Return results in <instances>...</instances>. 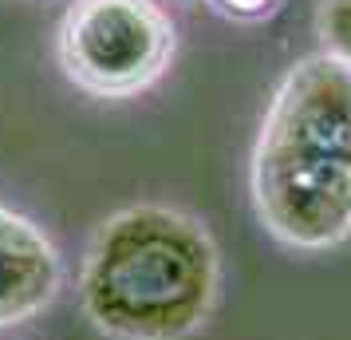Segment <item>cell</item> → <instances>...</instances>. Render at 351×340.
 <instances>
[{
	"label": "cell",
	"instance_id": "obj_1",
	"mask_svg": "<svg viewBox=\"0 0 351 340\" xmlns=\"http://www.w3.org/2000/svg\"><path fill=\"white\" fill-rule=\"evenodd\" d=\"M253 206L288 249L351 238V67L312 52L285 71L253 146Z\"/></svg>",
	"mask_w": 351,
	"mask_h": 340
},
{
	"label": "cell",
	"instance_id": "obj_4",
	"mask_svg": "<svg viewBox=\"0 0 351 340\" xmlns=\"http://www.w3.org/2000/svg\"><path fill=\"white\" fill-rule=\"evenodd\" d=\"M64 285V261L28 214L0 202V332L40 317Z\"/></svg>",
	"mask_w": 351,
	"mask_h": 340
},
{
	"label": "cell",
	"instance_id": "obj_2",
	"mask_svg": "<svg viewBox=\"0 0 351 340\" xmlns=\"http://www.w3.org/2000/svg\"><path fill=\"white\" fill-rule=\"evenodd\" d=\"M80 308L111 340H190L221 297V253L202 218L138 202L99 222L80 261Z\"/></svg>",
	"mask_w": 351,
	"mask_h": 340
},
{
	"label": "cell",
	"instance_id": "obj_3",
	"mask_svg": "<svg viewBox=\"0 0 351 340\" xmlns=\"http://www.w3.org/2000/svg\"><path fill=\"white\" fill-rule=\"evenodd\" d=\"M174 48V20L158 0H75L56 32L67 83L95 99L143 95L166 76Z\"/></svg>",
	"mask_w": 351,
	"mask_h": 340
},
{
	"label": "cell",
	"instance_id": "obj_6",
	"mask_svg": "<svg viewBox=\"0 0 351 340\" xmlns=\"http://www.w3.org/2000/svg\"><path fill=\"white\" fill-rule=\"evenodd\" d=\"M209 4L213 12H221L225 20H237V24H256L280 8V0H209Z\"/></svg>",
	"mask_w": 351,
	"mask_h": 340
},
{
	"label": "cell",
	"instance_id": "obj_5",
	"mask_svg": "<svg viewBox=\"0 0 351 340\" xmlns=\"http://www.w3.org/2000/svg\"><path fill=\"white\" fill-rule=\"evenodd\" d=\"M316 32L324 44L319 52H328L339 64L351 67V0H319Z\"/></svg>",
	"mask_w": 351,
	"mask_h": 340
}]
</instances>
